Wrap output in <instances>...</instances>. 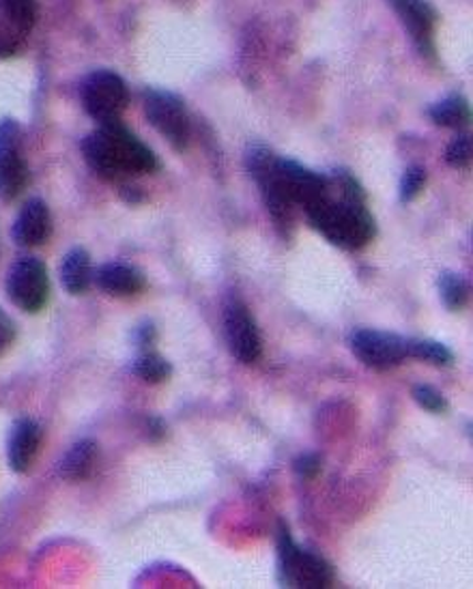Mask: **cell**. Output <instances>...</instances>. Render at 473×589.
<instances>
[{"label": "cell", "mask_w": 473, "mask_h": 589, "mask_svg": "<svg viewBox=\"0 0 473 589\" xmlns=\"http://www.w3.org/2000/svg\"><path fill=\"white\" fill-rule=\"evenodd\" d=\"M341 188V201L332 194L305 210V217L314 231H319L330 244L343 250H359L375 239L377 224L366 207V194L355 176L346 170L336 174Z\"/></svg>", "instance_id": "obj_1"}, {"label": "cell", "mask_w": 473, "mask_h": 589, "mask_svg": "<svg viewBox=\"0 0 473 589\" xmlns=\"http://www.w3.org/2000/svg\"><path fill=\"white\" fill-rule=\"evenodd\" d=\"M88 167L106 179H117L121 174H147L158 170L155 153L128 127L104 124L97 127L83 142Z\"/></svg>", "instance_id": "obj_2"}, {"label": "cell", "mask_w": 473, "mask_h": 589, "mask_svg": "<svg viewBox=\"0 0 473 589\" xmlns=\"http://www.w3.org/2000/svg\"><path fill=\"white\" fill-rule=\"evenodd\" d=\"M278 577L282 588L325 589L336 579L327 559L314 550L295 545L289 527L280 521L278 527Z\"/></svg>", "instance_id": "obj_3"}, {"label": "cell", "mask_w": 473, "mask_h": 589, "mask_svg": "<svg viewBox=\"0 0 473 589\" xmlns=\"http://www.w3.org/2000/svg\"><path fill=\"white\" fill-rule=\"evenodd\" d=\"M246 162H248V170H250L252 179L257 181L267 211H269L271 219L276 222V228L284 237H289V233L295 224V205L291 203V199L282 185L280 170H278V158L265 147H252L248 151Z\"/></svg>", "instance_id": "obj_4"}, {"label": "cell", "mask_w": 473, "mask_h": 589, "mask_svg": "<svg viewBox=\"0 0 473 589\" xmlns=\"http://www.w3.org/2000/svg\"><path fill=\"white\" fill-rule=\"evenodd\" d=\"M128 101V86L115 72H93L83 85L85 110L99 126L121 121Z\"/></svg>", "instance_id": "obj_5"}, {"label": "cell", "mask_w": 473, "mask_h": 589, "mask_svg": "<svg viewBox=\"0 0 473 589\" xmlns=\"http://www.w3.org/2000/svg\"><path fill=\"white\" fill-rule=\"evenodd\" d=\"M7 294L22 312L35 314L42 310L50 297V278L40 258L24 256L13 263L7 276Z\"/></svg>", "instance_id": "obj_6"}, {"label": "cell", "mask_w": 473, "mask_h": 589, "mask_svg": "<svg viewBox=\"0 0 473 589\" xmlns=\"http://www.w3.org/2000/svg\"><path fill=\"white\" fill-rule=\"evenodd\" d=\"M144 113L149 124L155 127L174 149L183 151L190 142V117L183 101L169 90L151 88L144 93Z\"/></svg>", "instance_id": "obj_7"}, {"label": "cell", "mask_w": 473, "mask_h": 589, "mask_svg": "<svg viewBox=\"0 0 473 589\" xmlns=\"http://www.w3.org/2000/svg\"><path fill=\"white\" fill-rule=\"evenodd\" d=\"M348 346L373 371H389L407 360V338L381 330H355L348 338Z\"/></svg>", "instance_id": "obj_8"}, {"label": "cell", "mask_w": 473, "mask_h": 589, "mask_svg": "<svg viewBox=\"0 0 473 589\" xmlns=\"http://www.w3.org/2000/svg\"><path fill=\"white\" fill-rule=\"evenodd\" d=\"M224 336L235 360L241 364H255L262 353V340L257 321L252 319L248 306L237 297L228 299L224 306Z\"/></svg>", "instance_id": "obj_9"}, {"label": "cell", "mask_w": 473, "mask_h": 589, "mask_svg": "<svg viewBox=\"0 0 473 589\" xmlns=\"http://www.w3.org/2000/svg\"><path fill=\"white\" fill-rule=\"evenodd\" d=\"M20 127L11 119L0 124V199L13 201L26 185L29 170L22 160Z\"/></svg>", "instance_id": "obj_10"}, {"label": "cell", "mask_w": 473, "mask_h": 589, "mask_svg": "<svg viewBox=\"0 0 473 589\" xmlns=\"http://www.w3.org/2000/svg\"><path fill=\"white\" fill-rule=\"evenodd\" d=\"M278 170H280L282 185H284V190H287V194L295 207L305 211L330 196L332 183L327 176H323L314 170L305 169L293 160H280V158H278Z\"/></svg>", "instance_id": "obj_11"}, {"label": "cell", "mask_w": 473, "mask_h": 589, "mask_svg": "<svg viewBox=\"0 0 473 589\" xmlns=\"http://www.w3.org/2000/svg\"><path fill=\"white\" fill-rule=\"evenodd\" d=\"M422 54H432L437 13L427 0H387Z\"/></svg>", "instance_id": "obj_12"}, {"label": "cell", "mask_w": 473, "mask_h": 589, "mask_svg": "<svg viewBox=\"0 0 473 589\" xmlns=\"http://www.w3.org/2000/svg\"><path fill=\"white\" fill-rule=\"evenodd\" d=\"M42 446V428L37 421L22 418L15 421L11 432H9V448H7V459L9 467L15 473L29 471V467L35 461L37 452Z\"/></svg>", "instance_id": "obj_13"}, {"label": "cell", "mask_w": 473, "mask_h": 589, "mask_svg": "<svg viewBox=\"0 0 473 589\" xmlns=\"http://www.w3.org/2000/svg\"><path fill=\"white\" fill-rule=\"evenodd\" d=\"M11 233H13L15 244L24 246V248L45 244L52 235V217H50L47 205L40 199L29 201L20 211Z\"/></svg>", "instance_id": "obj_14"}, {"label": "cell", "mask_w": 473, "mask_h": 589, "mask_svg": "<svg viewBox=\"0 0 473 589\" xmlns=\"http://www.w3.org/2000/svg\"><path fill=\"white\" fill-rule=\"evenodd\" d=\"M95 285L104 291V293L115 294V297H129V294H138L144 289V276L140 269L126 265V263H108L101 265L95 274H93Z\"/></svg>", "instance_id": "obj_15"}, {"label": "cell", "mask_w": 473, "mask_h": 589, "mask_svg": "<svg viewBox=\"0 0 473 589\" xmlns=\"http://www.w3.org/2000/svg\"><path fill=\"white\" fill-rule=\"evenodd\" d=\"M61 282L69 294L86 293L93 282V267L90 256L83 248H74L65 254L61 263Z\"/></svg>", "instance_id": "obj_16"}, {"label": "cell", "mask_w": 473, "mask_h": 589, "mask_svg": "<svg viewBox=\"0 0 473 589\" xmlns=\"http://www.w3.org/2000/svg\"><path fill=\"white\" fill-rule=\"evenodd\" d=\"M95 457H97V446L93 441L85 439V441L76 443L61 461V475L65 480H72V482L85 480L95 464Z\"/></svg>", "instance_id": "obj_17"}, {"label": "cell", "mask_w": 473, "mask_h": 589, "mask_svg": "<svg viewBox=\"0 0 473 589\" xmlns=\"http://www.w3.org/2000/svg\"><path fill=\"white\" fill-rule=\"evenodd\" d=\"M407 357L429 362L432 366H452L454 353L437 340L429 338H407Z\"/></svg>", "instance_id": "obj_18"}, {"label": "cell", "mask_w": 473, "mask_h": 589, "mask_svg": "<svg viewBox=\"0 0 473 589\" xmlns=\"http://www.w3.org/2000/svg\"><path fill=\"white\" fill-rule=\"evenodd\" d=\"M430 119L441 127H463L470 121V104L459 97H445L429 110Z\"/></svg>", "instance_id": "obj_19"}, {"label": "cell", "mask_w": 473, "mask_h": 589, "mask_svg": "<svg viewBox=\"0 0 473 589\" xmlns=\"http://www.w3.org/2000/svg\"><path fill=\"white\" fill-rule=\"evenodd\" d=\"M131 373L147 383H162V381L171 379L172 366L171 362L164 360L162 355L153 351H142L133 360Z\"/></svg>", "instance_id": "obj_20"}, {"label": "cell", "mask_w": 473, "mask_h": 589, "mask_svg": "<svg viewBox=\"0 0 473 589\" xmlns=\"http://www.w3.org/2000/svg\"><path fill=\"white\" fill-rule=\"evenodd\" d=\"M439 293H441V299H443L448 310L459 312L467 303L470 287L463 280V276H459L454 271H443L439 276Z\"/></svg>", "instance_id": "obj_21"}, {"label": "cell", "mask_w": 473, "mask_h": 589, "mask_svg": "<svg viewBox=\"0 0 473 589\" xmlns=\"http://www.w3.org/2000/svg\"><path fill=\"white\" fill-rule=\"evenodd\" d=\"M0 9L24 31L29 33L35 24L37 7L35 0H0Z\"/></svg>", "instance_id": "obj_22"}, {"label": "cell", "mask_w": 473, "mask_h": 589, "mask_svg": "<svg viewBox=\"0 0 473 589\" xmlns=\"http://www.w3.org/2000/svg\"><path fill=\"white\" fill-rule=\"evenodd\" d=\"M24 31L0 9V56H11L24 40Z\"/></svg>", "instance_id": "obj_23"}, {"label": "cell", "mask_w": 473, "mask_h": 589, "mask_svg": "<svg viewBox=\"0 0 473 589\" xmlns=\"http://www.w3.org/2000/svg\"><path fill=\"white\" fill-rule=\"evenodd\" d=\"M424 185H427V170L422 167H411V169L405 170V174L400 179V201L411 203L413 199L420 196Z\"/></svg>", "instance_id": "obj_24"}, {"label": "cell", "mask_w": 473, "mask_h": 589, "mask_svg": "<svg viewBox=\"0 0 473 589\" xmlns=\"http://www.w3.org/2000/svg\"><path fill=\"white\" fill-rule=\"evenodd\" d=\"M445 162L452 169H465L472 162V138L467 133L456 136L445 149Z\"/></svg>", "instance_id": "obj_25"}, {"label": "cell", "mask_w": 473, "mask_h": 589, "mask_svg": "<svg viewBox=\"0 0 473 589\" xmlns=\"http://www.w3.org/2000/svg\"><path fill=\"white\" fill-rule=\"evenodd\" d=\"M411 394H413V400H416L422 409H427L429 414L441 416V414L448 411V400L443 398L441 392H437V389L430 387V385H416Z\"/></svg>", "instance_id": "obj_26"}, {"label": "cell", "mask_w": 473, "mask_h": 589, "mask_svg": "<svg viewBox=\"0 0 473 589\" xmlns=\"http://www.w3.org/2000/svg\"><path fill=\"white\" fill-rule=\"evenodd\" d=\"M293 469L300 478H314L321 471V459L316 454H301L300 459L293 463Z\"/></svg>", "instance_id": "obj_27"}, {"label": "cell", "mask_w": 473, "mask_h": 589, "mask_svg": "<svg viewBox=\"0 0 473 589\" xmlns=\"http://www.w3.org/2000/svg\"><path fill=\"white\" fill-rule=\"evenodd\" d=\"M15 340V325L13 321L4 314V310L0 308V355L13 344Z\"/></svg>", "instance_id": "obj_28"}, {"label": "cell", "mask_w": 473, "mask_h": 589, "mask_svg": "<svg viewBox=\"0 0 473 589\" xmlns=\"http://www.w3.org/2000/svg\"><path fill=\"white\" fill-rule=\"evenodd\" d=\"M136 340H138V346H140L142 351H151V344L155 342V328H153V325H142V328H138Z\"/></svg>", "instance_id": "obj_29"}]
</instances>
